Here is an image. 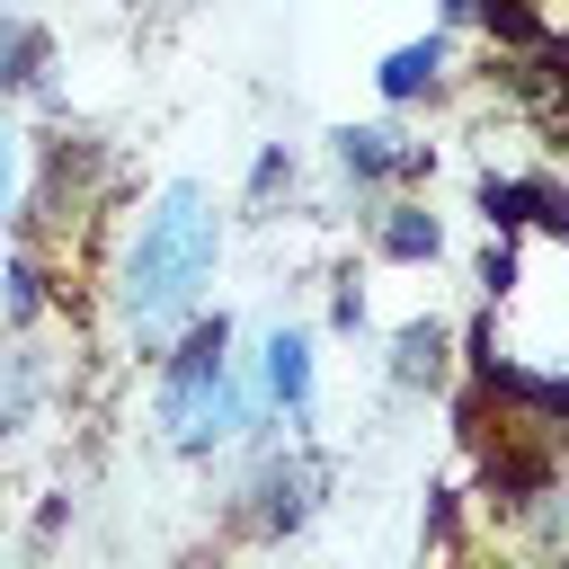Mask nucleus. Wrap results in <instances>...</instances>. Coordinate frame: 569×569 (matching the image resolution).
Wrapping results in <instances>:
<instances>
[{
    "mask_svg": "<svg viewBox=\"0 0 569 569\" xmlns=\"http://www.w3.org/2000/svg\"><path fill=\"white\" fill-rule=\"evenodd\" d=\"M151 418H160V445L187 453V462H213L222 445L258 436L267 427V400H258V373L231 356V320L196 311L187 329L160 338V391H151Z\"/></svg>",
    "mask_w": 569,
    "mask_h": 569,
    "instance_id": "f03ea898",
    "label": "nucleus"
},
{
    "mask_svg": "<svg viewBox=\"0 0 569 569\" xmlns=\"http://www.w3.org/2000/svg\"><path fill=\"white\" fill-rule=\"evenodd\" d=\"M258 400L284 409L293 427L311 418V400H320V356H311L302 329H267V338H258Z\"/></svg>",
    "mask_w": 569,
    "mask_h": 569,
    "instance_id": "39448f33",
    "label": "nucleus"
},
{
    "mask_svg": "<svg viewBox=\"0 0 569 569\" xmlns=\"http://www.w3.org/2000/svg\"><path fill=\"white\" fill-rule=\"evenodd\" d=\"M436 9H445V27H462V18H471V0H436Z\"/></svg>",
    "mask_w": 569,
    "mask_h": 569,
    "instance_id": "2eb2a0df",
    "label": "nucleus"
},
{
    "mask_svg": "<svg viewBox=\"0 0 569 569\" xmlns=\"http://www.w3.org/2000/svg\"><path fill=\"white\" fill-rule=\"evenodd\" d=\"M44 71H53V36H44L36 18L0 9V98H9V89H44Z\"/></svg>",
    "mask_w": 569,
    "mask_h": 569,
    "instance_id": "6e6552de",
    "label": "nucleus"
},
{
    "mask_svg": "<svg viewBox=\"0 0 569 569\" xmlns=\"http://www.w3.org/2000/svg\"><path fill=\"white\" fill-rule=\"evenodd\" d=\"M391 382H400V391H436V382H445V329H400Z\"/></svg>",
    "mask_w": 569,
    "mask_h": 569,
    "instance_id": "9b49d317",
    "label": "nucleus"
},
{
    "mask_svg": "<svg viewBox=\"0 0 569 569\" xmlns=\"http://www.w3.org/2000/svg\"><path fill=\"white\" fill-rule=\"evenodd\" d=\"M480 204H489L498 231H560V187L551 178H489Z\"/></svg>",
    "mask_w": 569,
    "mask_h": 569,
    "instance_id": "0eeeda50",
    "label": "nucleus"
},
{
    "mask_svg": "<svg viewBox=\"0 0 569 569\" xmlns=\"http://www.w3.org/2000/svg\"><path fill=\"white\" fill-rule=\"evenodd\" d=\"M320 462L311 453H258V471H249V489H240V525L249 533H267V542H284V533H302L311 516H320Z\"/></svg>",
    "mask_w": 569,
    "mask_h": 569,
    "instance_id": "7ed1b4c3",
    "label": "nucleus"
},
{
    "mask_svg": "<svg viewBox=\"0 0 569 569\" xmlns=\"http://www.w3.org/2000/svg\"><path fill=\"white\" fill-rule=\"evenodd\" d=\"M471 18H489V36H507V44H542V18L525 0H471Z\"/></svg>",
    "mask_w": 569,
    "mask_h": 569,
    "instance_id": "f8f14e48",
    "label": "nucleus"
},
{
    "mask_svg": "<svg viewBox=\"0 0 569 569\" xmlns=\"http://www.w3.org/2000/svg\"><path fill=\"white\" fill-rule=\"evenodd\" d=\"M36 311H44V267H36V249H9L0 258V320L27 329Z\"/></svg>",
    "mask_w": 569,
    "mask_h": 569,
    "instance_id": "9d476101",
    "label": "nucleus"
},
{
    "mask_svg": "<svg viewBox=\"0 0 569 569\" xmlns=\"http://www.w3.org/2000/svg\"><path fill=\"white\" fill-rule=\"evenodd\" d=\"M284 187H293V160H284V142H267V151H258V169H249V196L267 204V196H284Z\"/></svg>",
    "mask_w": 569,
    "mask_h": 569,
    "instance_id": "ddd939ff",
    "label": "nucleus"
},
{
    "mask_svg": "<svg viewBox=\"0 0 569 569\" xmlns=\"http://www.w3.org/2000/svg\"><path fill=\"white\" fill-rule=\"evenodd\" d=\"M9 196H18V133H9V107H0V222H9Z\"/></svg>",
    "mask_w": 569,
    "mask_h": 569,
    "instance_id": "4468645a",
    "label": "nucleus"
},
{
    "mask_svg": "<svg viewBox=\"0 0 569 569\" xmlns=\"http://www.w3.org/2000/svg\"><path fill=\"white\" fill-rule=\"evenodd\" d=\"M373 249L400 258V267H427V258L445 249V222H436L427 204H382V213H373Z\"/></svg>",
    "mask_w": 569,
    "mask_h": 569,
    "instance_id": "1a4fd4ad",
    "label": "nucleus"
},
{
    "mask_svg": "<svg viewBox=\"0 0 569 569\" xmlns=\"http://www.w3.org/2000/svg\"><path fill=\"white\" fill-rule=\"evenodd\" d=\"M213 267H222V204H213V187L169 178L142 204V222H133V240L116 258V311H124V329L142 347H160L169 329H187L204 311Z\"/></svg>",
    "mask_w": 569,
    "mask_h": 569,
    "instance_id": "f257e3e1",
    "label": "nucleus"
},
{
    "mask_svg": "<svg viewBox=\"0 0 569 569\" xmlns=\"http://www.w3.org/2000/svg\"><path fill=\"white\" fill-rule=\"evenodd\" d=\"M329 160L356 178V187H391V178H427V142H409L400 124H338L329 133Z\"/></svg>",
    "mask_w": 569,
    "mask_h": 569,
    "instance_id": "20e7f679",
    "label": "nucleus"
},
{
    "mask_svg": "<svg viewBox=\"0 0 569 569\" xmlns=\"http://www.w3.org/2000/svg\"><path fill=\"white\" fill-rule=\"evenodd\" d=\"M373 89H382L391 107H418V98H436V89H445V36L391 44V53L373 62Z\"/></svg>",
    "mask_w": 569,
    "mask_h": 569,
    "instance_id": "423d86ee",
    "label": "nucleus"
}]
</instances>
